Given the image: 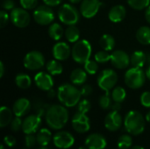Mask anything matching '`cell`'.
Here are the masks:
<instances>
[{
    "mask_svg": "<svg viewBox=\"0 0 150 149\" xmlns=\"http://www.w3.org/2000/svg\"><path fill=\"white\" fill-rule=\"evenodd\" d=\"M69 118V112L63 105H50L45 115L47 125L53 130L62 129L67 125Z\"/></svg>",
    "mask_w": 150,
    "mask_h": 149,
    "instance_id": "cell-1",
    "label": "cell"
},
{
    "mask_svg": "<svg viewBox=\"0 0 150 149\" xmlns=\"http://www.w3.org/2000/svg\"><path fill=\"white\" fill-rule=\"evenodd\" d=\"M81 91L75 85L63 83L57 90V98L59 102L66 107L71 108L78 105L81 99Z\"/></svg>",
    "mask_w": 150,
    "mask_h": 149,
    "instance_id": "cell-2",
    "label": "cell"
},
{
    "mask_svg": "<svg viewBox=\"0 0 150 149\" xmlns=\"http://www.w3.org/2000/svg\"><path fill=\"white\" fill-rule=\"evenodd\" d=\"M124 128L129 134L138 136L142 134L146 126V119L138 111H129L124 119Z\"/></svg>",
    "mask_w": 150,
    "mask_h": 149,
    "instance_id": "cell-3",
    "label": "cell"
},
{
    "mask_svg": "<svg viewBox=\"0 0 150 149\" xmlns=\"http://www.w3.org/2000/svg\"><path fill=\"white\" fill-rule=\"evenodd\" d=\"M91 53L92 47L87 40H80L76 41L71 49V56L78 64H84L89 61L91 56Z\"/></svg>",
    "mask_w": 150,
    "mask_h": 149,
    "instance_id": "cell-4",
    "label": "cell"
},
{
    "mask_svg": "<svg viewBox=\"0 0 150 149\" xmlns=\"http://www.w3.org/2000/svg\"><path fill=\"white\" fill-rule=\"evenodd\" d=\"M146 78V72L142 68L133 67L126 72L124 80L128 88L132 90H138L144 85Z\"/></svg>",
    "mask_w": 150,
    "mask_h": 149,
    "instance_id": "cell-5",
    "label": "cell"
},
{
    "mask_svg": "<svg viewBox=\"0 0 150 149\" xmlns=\"http://www.w3.org/2000/svg\"><path fill=\"white\" fill-rule=\"evenodd\" d=\"M58 18L62 23L67 25H74L79 21L80 13L72 4H64L58 9Z\"/></svg>",
    "mask_w": 150,
    "mask_h": 149,
    "instance_id": "cell-6",
    "label": "cell"
},
{
    "mask_svg": "<svg viewBox=\"0 0 150 149\" xmlns=\"http://www.w3.org/2000/svg\"><path fill=\"white\" fill-rule=\"evenodd\" d=\"M117 82L118 75L111 68H106L101 71L97 79L98 87L105 92H110L115 87Z\"/></svg>",
    "mask_w": 150,
    "mask_h": 149,
    "instance_id": "cell-7",
    "label": "cell"
},
{
    "mask_svg": "<svg viewBox=\"0 0 150 149\" xmlns=\"http://www.w3.org/2000/svg\"><path fill=\"white\" fill-rule=\"evenodd\" d=\"M23 64L28 70H39L45 65V57L40 51L33 50L25 55Z\"/></svg>",
    "mask_w": 150,
    "mask_h": 149,
    "instance_id": "cell-8",
    "label": "cell"
},
{
    "mask_svg": "<svg viewBox=\"0 0 150 149\" xmlns=\"http://www.w3.org/2000/svg\"><path fill=\"white\" fill-rule=\"evenodd\" d=\"M33 18L40 25H51L54 20V12L52 8L47 4L40 5L33 11Z\"/></svg>",
    "mask_w": 150,
    "mask_h": 149,
    "instance_id": "cell-9",
    "label": "cell"
},
{
    "mask_svg": "<svg viewBox=\"0 0 150 149\" xmlns=\"http://www.w3.org/2000/svg\"><path fill=\"white\" fill-rule=\"evenodd\" d=\"M10 19L16 27L25 28L30 24L31 17L27 10L21 7H16L11 11Z\"/></svg>",
    "mask_w": 150,
    "mask_h": 149,
    "instance_id": "cell-10",
    "label": "cell"
},
{
    "mask_svg": "<svg viewBox=\"0 0 150 149\" xmlns=\"http://www.w3.org/2000/svg\"><path fill=\"white\" fill-rule=\"evenodd\" d=\"M53 143L59 149H69L75 144L74 136L67 131H59L53 136Z\"/></svg>",
    "mask_w": 150,
    "mask_h": 149,
    "instance_id": "cell-11",
    "label": "cell"
},
{
    "mask_svg": "<svg viewBox=\"0 0 150 149\" xmlns=\"http://www.w3.org/2000/svg\"><path fill=\"white\" fill-rule=\"evenodd\" d=\"M71 125L73 129L78 133H85L91 128L90 119L86 114L81 113L79 112L75 113V115L72 117Z\"/></svg>",
    "mask_w": 150,
    "mask_h": 149,
    "instance_id": "cell-12",
    "label": "cell"
},
{
    "mask_svg": "<svg viewBox=\"0 0 150 149\" xmlns=\"http://www.w3.org/2000/svg\"><path fill=\"white\" fill-rule=\"evenodd\" d=\"M100 6L99 0H83L80 4V13L85 18H91L97 15Z\"/></svg>",
    "mask_w": 150,
    "mask_h": 149,
    "instance_id": "cell-13",
    "label": "cell"
},
{
    "mask_svg": "<svg viewBox=\"0 0 150 149\" xmlns=\"http://www.w3.org/2000/svg\"><path fill=\"white\" fill-rule=\"evenodd\" d=\"M41 117L37 114H32L27 116L23 120L22 131L25 134H33L39 131L41 125Z\"/></svg>",
    "mask_w": 150,
    "mask_h": 149,
    "instance_id": "cell-14",
    "label": "cell"
},
{
    "mask_svg": "<svg viewBox=\"0 0 150 149\" xmlns=\"http://www.w3.org/2000/svg\"><path fill=\"white\" fill-rule=\"evenodd\" d=\"M112 66L118 69H125L131 64L130 56L123 50H115L111 54V61Z\"/></svg>",
    "mask_w": 150,
    "mask_h": 149,
    "instance_id": "cell-15",
    "label": "cell"
},
{
    "mask_svg": "<svg viewBox=\"0 0 150 149\" xmlns=\"http://www.w3.org/2000/svg\"><path fill=\"white\" fill-rule=\"evenodd\" d=\"M123 124L124 121L121 115L116 111H111L105 119V127L110 132L118 131Z\"/></svg>",
    "mask_w": 150,
    "mask_h": 149,
    "instance_id": "cell-16",
    "label": "cell"
},
{
    "mask_svg": "<svg viewBox=\"0 0 150 149\" xmlns=\"http://www.w3.org/2000/svg\"><path fill=\"white\" fill-rule=\"evenodd\" d=\"M34 83L36 86L44 91H48L49 90L53 89L54 86V80L52 76L47 72H39L34 76Z\"/></svg>",
    "mask_w": 150,
    "mask_h": 149,
    "instance_id": "cell-17",
    "label": "cell"
},
{
    "mask_svg": "<svg viewBox=\"0 0 150 149\" xmlns=\"http://www.w3.org/2000/svg\"><path fill=\"white\" fill-rule=\"evenodd\" d=\"M84 145L89 149H105L107 146V141L100 133H91L85 139Z\"/></svg>",
    "mask_w": 150,
    "mask_h": 149,
    "instance_id": "cell-18",
    "label": "cell"
},
{
    "mask_svg": "<svg viewBox=\"0 0 150 149\" xmlns=\"http://www.w3.org/2000/svg\"><path fill=\"white\" fill-rule=\"evenodd\" d=\"M52 53L55 60L62 61H66L67 59H69V57L71 54V50L68 43L60 41L54 45Z\"/></svg>",
    "mask_w": 150,
    "mask_h": 149,
    "instance_id": "cell-19",
    "label": "cell"
},
{
    "mask_svg": "<svg viewBox=\"0 0 150 149\" xmlns=\"http://www.w3.org/2000/svg\"><path fill=\"white\" fill-rule=\"evenodd\" d=\"M31 109H32V104L25 97H21L17 99L12 106V111L14 115L20 118L25 116L31 111Z\"/></svg>",
    "mask_w": 150,
    "mask_h": 149,
    "instance_id": "cell-20",
    "label": "cell"
},
{
    "mask_svg": "<svg viewBox=\"0 0 150 149\" xmlns=\"http://www.w3.org/2000/svg\"><path fill=\"white\" fill-rule=\"evenodd\" d=\"M127 15V10L124 5L117 4L112 7L108 12V18L112 23H120L124 20Z\"/></svg>",
    "mask_w": 150,
    "mask_h": 149,
    "instance_id": "cell-21",
    "label": "cell"
},
{
    "mask_svg": "<svg viewBox=\"0 0 150 149\" xmlns=\"http://www.w3.org/2000/svg\"><path fill=\"white\" fill-rule=\"evenodd\" d=\"M69 78L74 85H83L87 80V72L82 68H75L71 72Z\"/></svg>",
    "mask_w": 150,
    "mask_h": 149,
    "instance_id": "cell-22",
    "label": "cell"
},
{
    "mask_svg": "<svg viewBox=\"0 0 150 149\" xmlns=\"http://www.w3.org/2000/svg\"><path fill=\"white\" fill-rule=\"evenodd\" d=\"M37 138V143L40 147H47L49 145L50 141H53V136L49 129L47 128H41L37 132L36 134Z\"/></svg>",
    "mask_w": 150,
    "mask_h": 149,
    "instance_id": "cell-23",
    "label": "cell"
},
{
    "mask_svg": "<svg viewBox=\"0 0 150 149\" xmlns=\"http://www.w3.org/2000/svg\"><path fill=\"white\" fill-rule=\"evenodd\" d=\"M13 119V111L7 106H2L0 109V127L4 128L9 126Z\"/></svg>",
    "mask_w": 150,
    "mask_h": 149,
    "instance_id": "cell-24",
    "label": "cell"
},
{
    "mask_svg": "<svg viewBox=\"0 0 150 149\" xmlns=\"http://www.w3.org/2000/svg\"><path fill=\"white\" fill-rule=\"evenodd\" d=\"M131 65L136 68H142L147 62V54L142 51H135L130 56Z\"/></svg>",
    "mask_w": 150,
    "mask_h": 149,
    "instance_id": "cell-25",
    "label": "cell"
},
{
    "mask_svg": "<svg viewBox=\"0 0 150 149\" xmlns=\"http://www.w3.org/2000/svg\"><path fill=\"white\" fill-rule=\"evenodd\" d=\"M136 40L142 45H150V27H140L136 32Z\"/></svg>",
    "mask_w": 150,
    "mask_h": 149,
    "instance_id": "cell-26",
    "label": "cell"
},
{
    "mask_svg": "<svg viewBox=\"0 0 150 149\" xmlns=\"http://www.w3.org/2000/svg\"><path fill=\"white\" fill-rule=\"evenodd\" d=\"M64 35H65V38L67 39V40L69 42L76 43V41L79 40L80 31L77 28V26H76V25H68V27L66 28V30L64 32Z\"/></svg>",
    "mask_w": 150,
    "mask_h": 149,
    "instance_id": "cell-27",
    "label": "cell"
},
{
    "mask_svg": "<svg viewBox=\"0 0 150 149\" xmlns=\"http://www.w3.org/2000/svg\"><path fill=\"white\" fill-rule=\"evenodd\" d=\"M47 32H48L49 37L52 40H55V41L61 40L62 35H63V33H64L63 28H62V26L59 23H52L49 25Z\"/></svg>",
    "mask_w": 150,
    "mask_h": 149,
    "instance_id": "cell-28",
    "label": "cell"
},
{
    "mask_svg": "<svg viewBox=\"0 0 150 149\" xmlns=\"http://www.w3.org/2000/svg\"><path fill=\"white\" fill-rule=\"evenodd\" d=\"M15 83L16 85L21 90H26L31 87L32 80L31 77L25 73H19L15 77Z\"/></svg>",
    "mask_w": 150,
    "mask_h": 149,
    "instance_id": "cell-29",
    "label": "cell"
},
{
    "mask_svg": "<svg viewBox=\"0 0 150 149\" xmlns=\"http://www.w3.org/2000/svg\"><path fill=\"white\" fill-rule=\"evenodd\" d=\"M46 68L51 76H59L63 71V67L62 63L60 62V61L57 60H51L47 61V63L46 64Z\"/></svg>",
    "mask_w": 150,
    "mask_h": 149,
    "instance_id": "cell-30",
    "label": "cell"
},
{
    "mask_svg": "<svg viewBox=\"0 0 150 149\" xmlns=\"http://www.w3.org/2000/svg\"><path fill=\"white\" fill-rule=\"evenodd\" d=\"M49 106L50 105L48 104H47L46 102H44V101H42L41 99H39V98L35 99L33 101V105H32V108H33L34 113L40 116V117H43V116L45 117L46 112H47Z\"/></svg>",
    "mask_w": 150,
    "mask_h": 149,
    "instance_id": "cell-31",
    "label": "cell"
},
{
    "mask_svg": "<svg viewBox=\"0 0 150 149\" xmlns=\"http://www.w3.org/2000/svg\"><path fill=\"white\" fill-rule=\"evenodd\" d=\"M99 45L103 50L110 52L115 47V40L111 34H104L99 40Z\"/></svg>",
    "mask_w": 150,
    "mask_h": 149,
    "instance_id": "cell-32",
    "label": "cell"
},
{
    "mask_svg": "<svg viewBox=\"0 0 150 149\" xmlns=\"http://www.w3.org/2000/svg\"><path fill=\"white\" fill-rule=\"evenodd\" d=\"M111 95H112V98L113 102L122 103L127 97V91L123 87L117 86V87L113 88Z\"/></svg>",
    "mask_w": 150,
    "mask_h": 149,
    "instance_id": "cell-33",
    "label": "cell"
},
{
    "mask_svg": "<svg viewBox=\"0 0 150 149\" xmlns=\"http://www.w3.org/2000/svg\"><path fill=\"white\" fill-rule=\"evenodd\" d=\"M119 149H130L133 146V138L131 134H122L117 141Z\"/></svg>",
    "mask_w": 150,
    "mask_h": 149,
    "instance_id": "cell-34",
    "label": "cell"
},
{
    "mask_svg": "<svg viewBox=\"0 0 150 149\" xmlns=\"http://www.w3.org/2000/svg\"><path fill=\"white\" fill-rule=\"evenodd\" d=\"M128 5L137 11H142L149 6L150 0H127Z\"/></svg>",
    "mask_w": 150,
    "mask_h": 149,
    "instance_id": "cell-35",
    "label": "cell"
},
{
    "mask_svg": "<svg viewBox=\"0 0 150 149\" xmlns=\"http://www.w3.org/2000/svg\"><path fill=\"white\" fill-rule=\"evenodd\" d=\"M112 95L110 94V92H105V94H103L98 100L99 105L103 110H109L112 108Z\"/></svg>",
    "mask_w": 150,
    "mask_h": 149,
    "instance_id": "cell-36",
    "label": "cell"
},
{
    "mask_svg": "<svg viewBox=\"0 0 150 149\" xmlns=\"http://www.w3.org/2000/svg\"><path fill=\"white\" fill-rule=\"evenodd\" d=\"M84 70L89 75H95L98 70V62L95 60H89L84 64Z\"/></svg>",
    "mask_w": 150,
    "mask_h": 149,
    "instance_id": "cell-37",
    "label": "cell"
},
{
    "mask_svg": "<svg viewBox=\"0 0 150 149\" xmlns=\"http://www.w3.org/2000/svg\"><path fill=\"white\" fill-rule=\"evenodd\" d=\"M94 59L98 63H106L111 61V54L105 50L98 51V53H96Z\"/></svg>",
    "mask_w": 150,
    "mask_h": 149,
    "instance_id": "cell-38",
    "label": "cell"
},
{
    "mask_svg": "<svg viewBox=\"0 0 150 149\" xmlns=\"http://www.w3.org/2000/svg\"><path fill=\"white\" fill-rule=\"evenodd\" d=\"M91 108V102L85 98L83 100H80V102L77 105V112H79L81 113H84V114L88 113L90 112Z\"/></svg>",
    "mask_w": 150,
    "mask_h": 149,
    "instance_id": "cell-39",
    "label": "cell"
},
{
    "mask_svg": "<svg viewBox=\"0 0 150 149\" xmlns=\"http://www.w3.org/2000/svg\"><path fill=\"white\" fill-rule=\"evenodd\" d=\"M22 125H23V120L21 119V118L16 116V117L12 119L11 123L10 124L11 130L12 132L17 133V132H18L20 129H22Z\"/></svg>",
    "mask_w": 150,
    "mask_h": 149,
    "instance_id": "cell-40",
    "label": "cell"
},
{
    "mask_svg": "<svg viewBox=\"0 0 150 149\" xmlns=\"http://www.w3.org/2000/svg\"><path fill=\"white\" fill-rule=\"evenodd\" d=\"M37 143V138L34 135V133L33 134H25V145L26 148H32L34 147V145Z\"/></svg>",
    "mask_w": 150,
    "mask_h": 149,
    "instance_id": "cell-41",
    "label": "cell"
},
{
    "mask_svg": "<svg viewBox=\"0 0 150 149\" xmlns=\"http://www.w3.org/2000/svg\"><path fill=\"white\" fill-rule=\"evenodd\" d=\"M19 3L25 10H33L37 6V0H19Z\"/></svg>",
    "mask_w": 150,
    "mask_h": 149,
    "instance_id": "cell-42",
    "label": "cell"
},
{
    "mask_svg": "<svg viewBox=\"0 0 150 149\" xmlns=\"http://www.w3.org/2000/svg\"><path fill=\"white\" fill-rule=\"evenodd\" d=\"M140 101L142 106L150 108V91H144L140 97Z\"/></svg>",
    "mask_w": 150,
    "mask_h": 149,
    "instance_id": "cell-43",
    "label": "cell"
},
{
    "mask_svg": "<svg viewBox=\"0 0 150 149\" xmlns=\"http://www.w3.org/2000/svg\"><path fill=\"white\" fill-rule=\"evenodd\" d=\"M9 18H10V15L7 13V11L4 10H2L0 11V27L1 28H4L7 25Z\"/></svg>",
    "mask_w": 150,
    "mask_h": 149,
    "instance_id": "cell-44",
    "label": "cell"
},
{
    "mask_svg": "<svg viewBox=\"0 0 150 149\" xmlns=\"http://www.w3.org/2000/svg\"><path fill=\"white\" fill-rule=\"evenodd\" d=\"M80 91H81L82 97H89V96H91L92 94L93 89H92V87L90 84H84L80 89Z\"/></svg>",
    "mask_w": 150,
    "mask_h": 149,
    "instance_id": "cell-45",
    "label": "cell"
},
{
    "mask_svg": "<svg viewBox=\"0 0 150 149\" xmlns=\"http://www.w3.org/2000/svg\"><path fill=\"white\" fill-rule=\"evenodd\" d=\"M4 144L8 148H13L16 145V139L12 135H6L4 138Z\"/></svg>",
    "mask_w": 150,
    "mask_h": 149,
    "instance_id": "cell-46",
    "label": "cell"
},
{
    "mask_svg": "<svg viewBox=\"0 0 150 149\" xmlns=\"http://www.w3.org/2000/svg\"><path fill=\"white\" fill-rule=\"evenodd\" d=\"M2 7L4 11H11L15 8V3L13 0H4Z\"/></svg>",
    "mask_w": 150,
    "mask_h": 149,
    "instance_id": "cell-47",
    "label": "cell"
},
{
    "mask_svg": "<svg viewBox=\"0 0 150 149\" xmlns=\"http://www.w3.org/2000/svg\"><path fill=\"white\" fill-rule=\"evenodd\" d=\"M62 0H43L44 4L50 7H54V6L59 5L62 3Z\"/></svg>",
    "mask_w": 150,
    "mask_h": 149,
    "instance_id": "cell-48",
    "label": "cell"
},
{
    "mask_svg": "<svg viewBox=\"0 0 150 149\" xmlns=\"http://www.w3.org/2000/svg\"><path fill=\"white\" fill-rule=\"evenodd\" d=\"M47 92V97L50 98V99H53L55 97H57V91H55L54 89H51V90H49Z\"/></svg>",
    "mask_w": 150,
    "mask_h": 149,
    "instance_id": "cell-49",
    "label": "cell"
},
{
    "mask_svg": "<svg viewBox=\"0 0 150 149\" xmlns=\"http://www.w3.org/2000/svg\"><path fill=\"white\" fill-rule=\"evenodd\" d=\"M112 111H116V112H120L121 110V103H117V102H114V104H112V108H111Z\"/></svg>",
    "mask_w": 150,
    "mask_h": 149,
    "instance_id": "cell-50",
    "label": "cell"
},
{
    "mask_svg": "<svg viewBox=\"0 0 150 149\" xmlns=\"http://www.w3.org/2000/svg\"><path fill=\"white\" fill-rule=\"evenodd\" d=\"M5 72V68H4V64L3 61L0 62V78H2L4 75Z\"/></svg>",
    "mask_w": 150,
    "mask_h": 149,
    "instance_id": "cell-51",
    "label": "cell"
},
{
    "mask_svg": "<svg viewBox=\"0 0 150 149\" xmlns=\"http://www.w3.org/2000/svg\"><path fill=\"white\" fill-rule=\"evenodd\" d=\"M145 18H146V20L150 24V5L148 8H146V11H145Z\"/></svg>",
    "mask_w": 150,
    "mask_h": 149,
    "instance_id": "cell-52",
    "label": "cell"
},
{
    "mask_svg": "<svg viewBox=\"0 0 150 149\" xmlns=\"http://www.w3.org/2000/svg\"><path fill=\"white\" fill-rule=\"evenodd\" d=\"M146 76H147V78L149 79L150 81V65H149V67L147 68V69H146Z\"/></svg>",
    "mask_w": 150,
    "mask_h": 149,
    "instance_id": "cell-53",
    "label": "cell"
},
{
    "mask_svg": "<svg viewBox=\"0 0 150 149\" xmlns=\"http://www.w3.org/2000/svg\"><path fill=\"white\" fill-rule=\"evenodd\" d=\"M130 149H144V148H143V147H142V146L135 145V146H132Z\"/></svg>",
    "mask_w": 150,
    "mask_h": 149,
    "instance_id": "cell-54",
    "label": "cell"
},
{
    "mask_svg": "<svg viewBox=\"0 0 150 149\" xmlns=\"http://www.w3.org/2000/svg\"><path fill=\"white\" fill-rule=\"evenodd\" d=\"M145 119H146V121L147 122H149L150 123V111L146 114V117H145Z\"/></svg>",
    "mask_w": 150,
    "mask_h": 149,
    "instance_id": "cell-55",
    "label": "cell"
},
{
    "mask_svg": "<svg viewBox=\"0 0 150 149\" xmlns=\"http://www.w3.org/2000/svg\"><path fill=\"white\" fill-rule=\"evenodd\" d=\"M146 54H147V62L149 63V65H150V53H148Z\"/></svg>",
    "mask_w": 150,
    "mask_h": 149,
    "instance_id": "cell-56",
    "label": "cell"
},
{
    "mask_svg": "<svg viewBox=\"0 0 150 149\" xmlns=\"http://www.w3.org/2000/svg\"><path fill=\"white\" fill-rule=\"evenodd\" d=\"M69 1H70V3H72V4H77V3L82 2L83 0H69Z\"/></svg>",
    "mask_w": 150,
    "mask_h": 149,
    "instance_id": "cell-57",
    "label": "cell"
},
{
    "mask_svg": "<svg viewBox=\"0 0 150 149\" xmlns=\"http://www.w3.org/2000/svg\"><path fill=\"white\" fill-rule=\"evenodd\" d=\"M78 149H89V148H87V147L84 145V146H82V147H80V148H79Z\"/></svg>",
    "mask_w": 150,
    "mask_h": 149,
    "instance_id": "cell-58",
    "label": "cell"
},
{
    "mask_svg": "<svg viewBox=\"0 0 150 149\" xmlns=\"http://www.w3.org/2000/svg\"><path fill=\"white\" fill-rule=\"evenodd\" d=\"M5 145L4 144H3V145H1V148L0 149H5V147H4Z\"/></svg>",
    "mask_w": 150,
    "mask_h": 149,
    "instance_id": "cell-59",
    "label": "cell"
},
{
    "mask_svg": "<svg viewBox=\"0 0 150 149\" xmlns=\"http://www.w3.org/2000/svg\"><path fill=\"white\" fill-rule=\"evenodd\" d=\"M40 149H50V148H48L47 147H40Z\"/></svg>",
    "mask_w": 150,
    "mask_h": 149,
    "instance_id": "cell-60",
    "label": "cell"
}]
</instances>
